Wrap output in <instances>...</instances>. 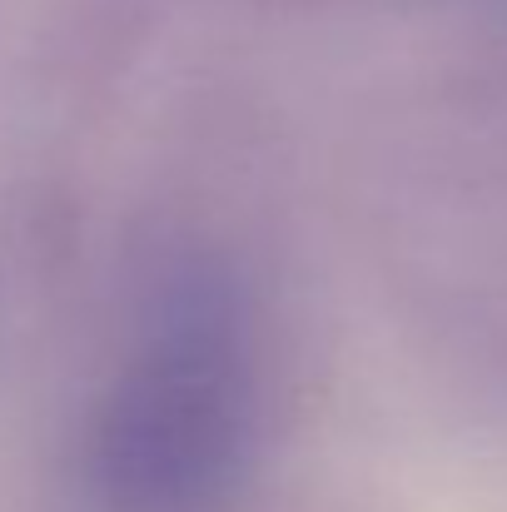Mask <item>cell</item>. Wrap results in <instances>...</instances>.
Returning a JSON list of instances; mask_svg holds the SVG:
<instances>
[{
  "mask_svg": "<svg viewBox=\"0 0 507 512\" xmlns=\"http://www.w3.org/2000/svg\"><path fill=\"white\" fill-rule=\"evenodd\" d=\"M254 453V363L224 279H174L85 428L100 512H219Z\"/></svg>",
  "mask_w": 507,
  "mask_h": 512,
  "instance_id": "obj_1",
  "label": "cell"
}]
</instances>
